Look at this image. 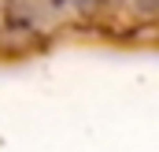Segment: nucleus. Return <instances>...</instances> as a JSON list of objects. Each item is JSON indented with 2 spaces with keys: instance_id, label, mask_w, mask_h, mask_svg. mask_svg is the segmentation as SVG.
I'll use <instances>...</instances> for the list:
<instances>
[]
</instances>
